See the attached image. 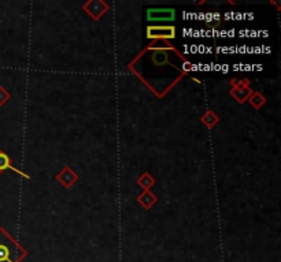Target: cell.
Listing matches in <instances>:
<instances>
[{
  "instance_id": "cell-3",
  "label": "cell",
  "mask_w": 281,
  "mask_h": 262,
  "mask_svg": "<svg viewBox=\"0 0 281 262\" xmlns=\"http://www.w3.org/2000/svg\"><path fill=\"white\" fill-rule=\"evenodd\" d=\"M3 261L11 262V259H10L9 248L6 247V246H2V244H0V262H3Z\"/></svg>"
},
{
  "instance_id": "cell-4",
  "label": "cell",
  "mask_w": 281,
  "mask_h": 262,
  "mask_svg": "<svg viewBox=\"0 0 281 262\" xmlns=\"http://www.w3.org/2000/svg\"><path fill=\"white\" fill-rule=\"evenodd\" d=\"M6 168H11V165H10V160L5 153H0V171Z\"/></svg>"
},
{
  "instance_id": "cell-1",
  "label": "cell",
  "mask_w": 281,
  "mask_h": 262,
  "mask_svg": "<svg viewBox=\"0 0 281 262\" xmlns=\"http://www.w3.org/2000/svg\"><path fill=\"white\" fill-rule=\"evenodd\" d=\"M176 36L174 34V28H169V26H162V28H148V37H166L173 38Z\"/></svg>"
},
{
  "instance_id": "cell-2",
  "label": "cell",
  "mask_w": 281,
  "mask_h": 262,
  "mask_svg": "<svg viewBox=\"0 0 281 262\" xmlns=\"http://www.w3.org/2000/svg\"><path fill=\"white\" fill-rule=\"evenodd\" d=\"M151 14H157V17L154 18H148V19H173L174 18V10H148Z\"/></svg>"
}]
</instances>
